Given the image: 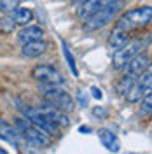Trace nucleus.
<instances>
[{
  "instance_id": "nucleus-14",
  "label": "nucleus",
  "mask_w": 152,
  "mask_h": 154,
  "mask_svg": "<svg viewBox=\"0 0 152 154\" xmlns=\"http://www.w3.org/2000/svg\"><path fill=\"white\" fill-rule=\"evenodd\" d=\"M128 40H129V32H124V30L114 26L112 32H110V35H108V48L112 51H117L123 46H126Z\"/></svg>"
},
{
  "instance_id": "nucleus-1",
  "label": "nucleus",
  "mask_w": 152,
  "mask_h": 154,
  "mask_svg": "<svg viewBox=\"0 0 152 154\" xmlns=\"http://www.w3.org/2000/svg\"><path fill=\"white\" fill-rule=\"evenodd\" d=\"M12 123L18 128L19 137H21V140L26 145L35 147V149H46V147L51 145V138H53V137H49L44 130H40L38 126H35L32 121H28L26 117L18 116V117H14Z\"/></svg>"
},
{
  "instance_id": "nucleus-10",
  "label": "nucleus",
  "mask_w": 152,
  "mask_h": 154,
  "mask_svg": "<svg viewBox=\"0 0 152 154\" xmlns=\"http://www.w3.org/2000/svg\"><path fill=\"white\" fill-rule=\"evenodd\" d=\"M0 138L7 144L14 145V147H19L21 145V137H19V131L18 128L14 126V123H9L5 119L0 117Z\"/></svg>"
},
{
  "instance_id": "nucleus-7",
  "label": "nucleus",
  "mask_w": 152,
  "mask_h": 154,
  "mask_svg": "<svg viewBox=\"0 0 152 154\" xmlns=\"http://www.w3.org/2000/svg\"><path fill=\"white\" fill-rule=\"evenodd\" d=\"M32 79L40 84H63L65 79L53 65H35L30 72Z\"/></svg>"
},
{
  "instance_id": "nucleus-2",
  "label": "nucleus",
  "mask_w": 152,
  "mask_h": 154,
  "mask_svg": "<svg viewBox=\"0 0 152 154\" xmlns=\"http://www.w3.org/2000/svg\"><path fill=\"white\" fill-rule=\"evenodd\" d=\"M150 23H152V5H140V7H133V9L119 14L117 21H115V26L131 33L135 30H142L145 26H149Z\"/></svg>"
},
{
  "instance_id": "nucleus-11",
  "label": "nucleus",
  "mask_w": 152,
  "mask_h": 154,
  "mask_svg": "<svg viewBox=\"0 0 152 154\" xmlns=\"http://www.w3.org/2000/svg\"><path fill=\"white\" fill-rule=\"evenodd\" d=\"M46 51H47V42L44 38L21 44V54L25 58H38V56H42Z\"/></svg>"
},
{
  "instance_id": "nucleus-4",
  "label": "nucleus",
  "mask_w": 152,
  "mask_h": 154,
  "mask_svg": "<svg viewBox=\"0 0 152 154\" xmlns=\"http://www.w3.org/2000/svg\"><path fill=\"white\" fill-rule=\"evenodd\" d=\"M38 89H40L42 98L47 103H51V105H54L56 109H59V110L70 112L74 109V105H75V100L61 88V84H40Z\"/></svg>"
},
{
  "instance_id": "nucleus-3",
  "label": "nucleus",
  "mask_w": 152,
  "mask_h": 154,
  "mask_svg": "<svg viewBox=\"0 0 152 154\" xmlns=\"http://www.w3.org/2000/svg\"><path fill=\"white\" fill-rule=\"evenodd\" d=\"M124 5H126L124 0H112L108 5H105L103 9H100L98 12L91 14L89 18L82 19V26L86 30H89V32H96V30L105 28L114 19H117V16L121 14V11L124 9Z\"/></svg>"
},
{
  "instance_id": "nucleus-16",
  "label": "nucleus",
  "mask_w": 152,
  "mask_h": 154,
  "mask_svg": "<svg viewBox=\"0 0 152 154\" xmlns=\"http://www.w3.org/2000/svg\"><path fill=\"white\" fill-rule=\"evenodd\" d=\"M136 81H138V77L131 75V74H128V72H123V75L117 79V82H115V86H114L115 93L121 95V96H124L126 95V91L133 86V82H136Z\"/></svg>"
},
{
  "instance_id": "nucleus-6",
  "label": "nucleus",
  "mask_w": 152,
  "mask_h": 154,
  "mask_svg": "<svg viewBox=\"0 0 152 154\" xmlns=\"http://www.w3.org/2000/svg\"><path fill=\"white\" fill-rule=\"evenodd\" d=\"M143 46H145V42L140 40V38H129L126 46L114 51V54H112V68L114 70H124V67L131 61V58L136 56L142 51Z\"/></svg>"
},
{
  "instance_id": "nucleus-20",
  "label": "nucleus",
  "mask_w": 152,
  "mask_h": 154,
  "mask_svg": "<svg viewBox=\"0 0 152 154\" xmlns=\"http://www.w3.org/2000/svg\"><path fill=\"white\" fill-rule=\"evenodd\" d=\"M142 102V110L143 112H147V114H152V89L150 91H147L143 98L140 100Z\"/></svg>"
},
{
  "instance_id": "nucleus-21",
  "label": "nucleus",
  "mask_w": 152,
  "mask_h": 154,
  "mask_svg": "<svg viewBox=\"0 0 152 154\" xmlns=\"http://www.w3.org/2000/svg\"><path fill=\"white\" fill-rule=\"evenodd\" d=\"M61 44H63V53H65V56H67L68 60V65H70V68H72V72H74V75H77V68H75V63H74V56L68 53V46L65 40H61Z\"/></svg>"
},
{
  "instance_id": "nucleus-24",
  "label": "nucleus",
  "mask_w": 152,
  "mask_h": 154,
  "mask_svg": "<svg viewBox=\"0 0 152 154\" xmlns=\"http://www.w3.org/2000/svg\"><path fill=\"white\" fill-rule=\"evenodd\" d=\"M93 114H95V116H105V114H107V110H102V109H98V107H96L95 110H93Z\"/></svg>"
},
{
  "instance_id": "nucleus-19",
  "label": "nucleus",
  "mask_w": 152,
  "mask_h": 154,
  "mask_svg": "<svg viewBox=\"0 0 152 154\" xmlns=\"http://www.w3.org/2000/svg\"><path fill=\"white\" fill-rule=\"evenodd\" d=\"M18 7V0H0V11L4 14H11Z\"/></svg>"
},
{
  "instance_id": "nucleus-26",
  "label": "nucleus",
  "mask_w": 152,
  "mask_h": 154,
  "mask_svg": "<svg viewBox=\"0 0 152 154\" xmlns=\"http://www.w3.org/2000/svg\"><path fill=\"white\" fill-rule=\"evenodd\" d=\"M0 154H5V149H2V147H0Z\"/></svg>"
},
{
  "instance_id": "nucleus-5",
  "label": "nucleus",
  "mask_w": 152,
  "mask_h": 154,
  "mask_svg": "<svg viewBox=\"0 0 152 154\" xmlns=\"http://www.w3.org/2000/svg\"><path fill=\"white\" fill-rule=\"evenodd\" d=\"M18 110L21 112L23 117H26L28 121H32L35 126H38L40 130H44L49 137H56L59 133V126L53 121H49L46 116L40 112L38 107H30V105H18Z\"/></svg>"
},
{
  "instance_id": "nucleus-23",
  "label": "nucleus",
  "mask_w": 152,
  "mask_h": 154,
  "mask_svg": "<svg viewBox=\"0 0 152 154\" xmlns=\"http://www.w3.org/2000/svg\"><path fill=\"white\" fill-rule=\"evenodd\" d=\"M91 91H93V96H95V98H98V100H102V89H100V88H96V86H93L91 88Z\"/></svg>"
},
{
  "instance_id": "nucleus-25",
  "label": "nucleus",
  "mask_w": 152,
  "mask_h": 154,
  "mask_svg": "<svg viewBox=\"0 0 152 154\" xmlns=\"http://www.w3.org/2000/svg\"><path fill=\"white\" fill-rule=\"evenodd\" d=\"M70 2H72L74 5H79V4H81V2H84V0H70Z\"/></svg>"
},
{
  "instance_id": "nucleus-12",
  "label": "nucleus",
  "mask_w": 152,
  "mask_h": 154,
  "mask_svg": "<svg viewBox=\"0 0 152 154\" xmlns=\"http://www.w3.org/2000/svg\"><path fill=\"white\" fill-rule=\"evenodd\" d=\"M96 133H98V138H100L102 145H103L107 151L117 152V151L121 149V142H119L117 135H115L112 130H108V128H100Z\"/></svg>"
},
{
  "instance_id": "nucleus-8",
  "label": "nucleus",
  "mask_w": 152,
  "mask_h": 154,
  "mask_svg": "<svg viewBox=\"0 0 152 154\" xmlns=\"http://www.w3.org/2000/svg\"><path fill=\"white\" fill-rule=\"evenodd\" d=\"M110 2H112V0H84V2H81V4L77 5L75 16L82 21V19L89 18L91 14L98 12L100 9H103L105 5H108Z\"/></svg>"
},
{
  "instance_id": "nucleus-15",
  "label": "nucleus",
  "mask_w": 152,
  "mask_h": 154,
  "mask_svg": "<svg viewBox=\"0 0 152 154\" xmlns=\"http://www.w3.org/2000/svg\"><path fill=\"white\" fill-rule=\"evenodd\" d=\"M11 18L14 19V23L19 25V26H26L33 21V11L28 9V7H16L9 14Z\"/></svg>"
},
{
  "instance_id": "nucleus-22",
  "label": "nucleus",
  "mask_w": 152,
  "mask_h": 154,
  "mask_svg": "<svg viewBox=\"0 0 152 154\" xmlns=\"http://www.w3.org/2000/svg\"><path fill=\"white\" fill-rule=\"evenodd\" d=\"M75 100L79 102V105H81V107H87V96H86L84 93L81 91V89L77 91V95H75Z\"/></svg>"
},
{
  "instance_id": "nucleus-17",
  "label": "nucleus",
  "mask_w": 152,
  "mask_h": 154,
  "mask_svg": "<svg viewBox=\"0 0 152 154\" xmlns=\"http://www.w3.org/2000/svg\"><path fill=\"white\" fill-rule=\"evenodd\" d=\"M143 95H145V89H143L142 84L136 81V82H133V86L126 91L124 98H126V102H129V103H140V100L143 98Z\"/></svg>"
},
{
  "instance_id": "nucleus-18",
  "label": "nucleus",
  "mask_w": 152,
  "mask_h": 154,
  "mask_svg": "<svg viewBox=\"0 0 152 154\" xmlns=\"http://www.w3.org/2000/svg\"><path fill=\"white\" fill-rule=\"evenodd\" d=\"M16 23H14V19L11 18L9 14H5V16H2L0 18V33H4V35H9L12 33L14 30H16Z\"/></svg>"
},
{
  "instance_id": "nucleus-9",
  "label": "nucleus",
  "mask_w": 152,
  "mask_h": 154,
  "mask_svg": "<svg viewBox=\"0 0 152 154\" xmlns=\"http://www.w3.org/2000/svg\"><path fill=\"white\" fill-rule=\"evenodd\" d=\"M149 63H150V56L147 54V53H143V51H140L136 56L131 58V61L124 67V72H128V74H131V75L135 77H140L147 70V67H149Z\"/></svg>"
},
{
  "instance_id": "nucleus-27",
  "label": "nucleus",
  "mask_w": 152,
  "mask_h": 154,
  "mask_svg": "<svg viewBox=\"0 0 152 154\" xmlns=\"http://www.w3.org/2000/svg\"><path fill=\"white\" fill-rule=\"evenodd\" d=\"M149 42H150V44H152V33H150V35H149Z\"/></svg>"
},
{
  "instance_id": "nucleus-13",
  "label": "nucleus",
  "mask_w": 152,
  "mask_h": 154,
  "mask_svg": "<svg viewBox=\"0 0 152 154\" xmlns=\"http://www.w3.org/2000/svg\"><path fill=\"white\" fill-rule=\"evenodd\" d=\"M44 38V30L35 25H26L18 32V42L25 44V42H32V40H42Z\"/></svg>"
}]
</instances>
